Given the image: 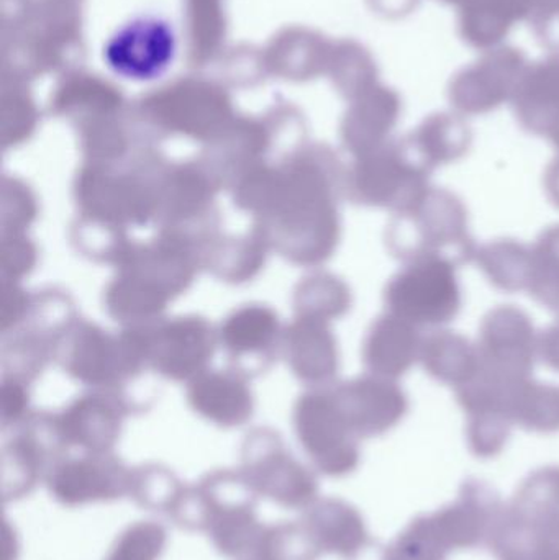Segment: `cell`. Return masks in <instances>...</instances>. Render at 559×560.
<instances>
[{"label":"cell","instance_id":"obj_1","mask_svg":"<svg viewBox=\"0 0 559 560\" xmlns=\"http://www.w3.org/2000/svg\"><path fill=\"white\" fill-rule=\"evenodd\" d=\"M256 497L243 476L219 474L184 489L170 518L180 528L206 532L226 558H252L265 532L256 516Z\"/></svg>","mask_w":559,"mask_h":560},{"label":"cell","instance_id":"obj_2","mask_svg":"<svg viewBox=\"0 0 559 560\" xmlns=\"http://www.w3.org/2000/svg\"><path fill=\"white\" fill-rule=\"evenodd\" d=\"M389 246L403 261L446 259L458 266L475 261L478 246L469 235L468 212L446 189L429 187L391 223Z\"/></svg>","mask_w":559,"mask_h":560},{"label":"cell","instance_id":"obj_3","mask_svg":"<svg viewBox=\"0 0 559 560\" xmlns=\"http://www.w3.org/2000/svg\"><path fill=\"white\" fill-rule=\"evenodd\" d=\"M499 560H559V467L532 474L492 536Z\"/></svg>","mask_w":559,"mask_h":560},{"label":"cell","instance_id":"obj_4","mask_svg":"<svg viewBox=\"0 0 559 560\" xmlns=\"http://www.w3.org/2000/svg\"><path fill=\"white\" fill-rule=\"evenodd\" d=\"M504 506L491 487L469 480L455 503L420 516L400 536L433 558L445 560L450 552L491 545Z\"/></svg>","mask_w":559,"mask_h":560},{"label":"cell","instance_id":"obj_5","mask_svg":"<svg viewBox=\"0 0 559 560\" xmlns=\"http://www.w3.org/2000/svg\"><path fill=\"white\" fill-rule=\"evenodd\" d=\"M393 315L417 328H442L462 310L456 266L446 259H417L393 280L386 292Z\"/></svg>","mask_w":559,"mask_h":560},{"label":"cell","instance_id":"obj_6","mask_svg":"<svg viewBox=\"0 0 559 560\" xmlns=\"http://www.w3.org/2000/svg\"><path fill=\"white\" fill-rule=\"evenodd\" d=\"M476 346L479 371L508 384L528 381L540 358V335L531 316L514 305H501L488 313Z\"/></svg>","mask_w":559,"mask_h":560},{"label":"cell","instance_id":"obj_7","mask_svg":"<svg viewBox=\"0 0 559 560\" xmlns=\"http://www.w3.org/2000/svg\"><path fill=\"white\" fill-rule=\"evenodd\" d=\"M176 55V30L173 23L158 15L128 20L104 46L107 68L133 81L160 78L173 66Z\"/></svg>","mask_w":559,"mask_h":560},{"label":"cell","instance_id":"obj_8","mask_svg":"<svg viewBox=\"0 0 559 560\" xmlns=\"http://www.w3.org/2000/svg\"><path fill=\"white\" fill-rule=\"evenodd\" d=\"M527 66L522 49L514 46L489 49L478 61L453 75L450 104L462 115L489 114L512 101Z\"/></svg>","mask_w":559,"mask_h":560},{"label":"cell","instance_id":"obj_9","mask_svg":"<svg viewBox=\"0 0 559 560\" xmlns=\"http://www.w3.org/2000/svg\"><path fill=\"white\" fill-rule=\"evenodd\" d=\"M432 173L420 166L403 140L383 144L360 171V190L374 206L409 209L429 189Z\"/></svg>","mask_w":559,"mask_h":560},{"label":"cell","instance_id":"obj_10","mask_svg":"<svg viewBox=\"0 0 559 560\" xmlns=\"http://www.w3.org/2000/svg\"><path fill=\"white\" fill-rule=\"evenodd\" d=\"M46 482L56 502L81 506L128 495L131 474L107 460H71L55 467Z\"/></svg>","mask_w":559,"mask_h":560},{"label":"cell","instance_id":"obj_11","mask_svg":"<svg viewBox=\"0 0 559 560\" xmlns=\"http://www.w3.org/2000/svg\"><path fill=\"white\" fill-rule=\"evenodd\" d=\"M511 102L525 131L548 138L559 120V52L528 62Z\"/></svg>","mask_w":559,"mask_h":560},{"label":"cell","instance_id":"obj_12","mask_svg":"<svg viewBox=\"0 0 559 560\" xmlns=\"http://www.w3.org/2000/svg\"><path fill=\"white\" fill-rule=\"evenodd\" d=\"M302 523L322 555L328 552L354 560L370 548L371 539L363 518L353 506L341 500H315L305 510Z\"/></svg>","mask_w":559,"mask_h":560},{"label":"cell","instance_id":"obj_13","mask_svg":"<svg viewBox=\"0 0 559 560\" xmlns=\"http://www.w3.org/2000/svg\"><path fill=\"white\" fill-rule=\"evenodd\" d=\"M243 479L256 495L289 510H307L317 500V480L282 454L248 460Z\"/></svg>","mask_w":559,"mask_h":560},{"label":"cell","instance_id":"obj_14","mask_svg":"<svg viewBox=\"0 0 559 560\" xmlns=\"http://www.w3.org/2000/svg\"><path fill=\"white\" fill-rule=\"evenodd\" d=\"M414 160L433 173L443 164L462 160L473 143V133L465 118L458 114L439 112L429 115L412 133L404 138Z\"/></svg>","mask_w":559,"mask_h":560},{"label":"cell","instance_id":"obj_15","mask_svg":"<svg viewBox=\"0 0 559 560\" xmlns=\"http://www.w3.org/2000/svg\"><path fill=\"white\" fill-rule=\"evenodd\" d=\"M422 346L420 329L389 313L376 323L371 332L366 361L381 377L394 381L420 361Z\"/></svg>","mask_w":559,"mask_h":560},{"label":"cell","instance_id":"obj_16","mask_svg":"<svg viewBox=\"0 0 559 560\" xmlns=\"http://www.w3.org/2000/svg\"><path fill=\"white\" fill-rule=\"evenodd\" d=\"M519 0H469L459 7V36L479 51L499 48L512 26L527 22Z\"/></svg>","mask_w":559,"mask_h":560},{"label":"cell","instance_id":"obj_17","mask_svg":"<svg viewBox=\"0 0 559 560\" xmlns=\"http://www.w3.org/2000/svg\"><path fill=\"white\" fill-rule=\"evenodd\" d=\"M420 362L433 378L459 388L478 375V346L458 332L439 329L423 338Z\"/></svg>","mask_w":559,"mask_h":560},{"label":"cell","instance_id":"obj_18","mask_svg":"<svg viewBox=\"0 0 559 560\" xmlns=\"http://www.w3.org/2000/svg\"><path fill=\"white\" fill-rule=\"evenodd\" d=\"M354 395L357 405L350 418V427L364 436L386 433L409 410L406 395L389 378L366 382Z\"/></svg>","mask_w":559,"mask_h":560},{"label":"cell","instance_id":"obj_19","mask_svg":"<svg viewBox=\"0 0 559 560\" xmlns=\"http://www.w3.org/2000/svg\"><path fill=\"white\" fill-rule=\"evenodd\" d=\"M476 265L492 285L504 292L528 290L532 278V248L515 240H499L476 252Z\"/></svg>","mask_w":559,"mask_h":560},{"label":"cell","instance_id":"obj_20","mask_svg":"<svg viewBox=\"0 0 559 560\" xmlns=\"http://www.w3.org/2000/svg\"><path fill=\"white\" fill-rule=\"evenodd\" d=\"M514 424L535 433L559 431V387L532 378L515 385L511 398Z\"/></svg>","mask_w":559,"mask_h":560},{"label":"cell","instance_id":"obj_21","mask_svg":"<svg viewBox=\"0 0 559 560\" xmlns=\"http://www.w3.org/2000/svg\"><path fill=\"white\" fill-rule=\"evenodd\" d=\"M403 112V101L393 89L374 88L357 112L354 143L358 147L377 150L384 138L394 130Z\"/></svg>","mask_w":559,"mask_h":560},{"label":"cell","instance_id":"obj_22","mask_svg":"<svg viewBox=\"0 0 559 560\" xmlns=\"http://www.w3.org/2000/svg\"><path fill=\"white\" fill-rule=\"evenodd\" d=\"M528 293L541 305L559 313V225L545 230L532 248Z\"/></svg>","mask_w":559,"mask_h":560},{"label":"cell","instance_id":"obj_23","mask_svg":"<svg viewBox=\"0 0 559 560\" xmlns=\"http://www.w3.org/2000/svg\"><path fill=\"white\" fill-rule=\"evenodd\" d=\"M322 551L315 545L304 523H282L263 532L258 548L252 556L256 560H317Z\"/></svg>","mask_w":559,"mask_h":560},{"label":"cell","instance_id":"obj_24","mask_svg":"<svg viewBox=\"0 0 559 560\" xmlns=\"http://www.w3.org/2000/svg\"><path fill=\"white\" fill-rule=\"evenodd\" d=\"M166 539V529L158 523H135L118 536L105 560H158Z\"/></svg>","mask_w":559,"mask_h":560},{"label":"cell","instance_id":"obj_25","mask_svg":"<svg viewBox=\"0 0 559 560\" xmlns=\"http://www.w3.org/2000/svg\"><path fill=\"white\" fill-rule=\"evenodd\" d=\"M468 443L473 454L482 459L498 456L511 436L512 423L505 415L485 411L468 415Z\"/></svg>","mask_w":559,"mask_h":560},{"label":"cell","instance_id":"obj_26","mask_svg":"<svg viewBox=\"0 0 559 560\" xmlns=\"http://www.w3.org/2000/svg\"><path fill=\"white\" fill-rule=\"evenodd\" d=\"M184 489L177 480H174L170 474H138L131 476L130 493L128 495L148 510H156L170 515L171 510L176 505L179 497L183 495Z\"/></svg>","mask_w":559,"mask_h":560},{"label":"cell","instance_id":"obj_27","mask_svg":"<svg viewBox=\"0 0 559 560\" xmlns=\"http://www.w3.org/2000/svg\"><path fill=\"white\" fill-rule=\"evenodd\" d=\"M528 23L545 48L559 51V0H547Z\"/></svg>","mask_w":559,"mask_h":560},{"label":"cell","instance_id":"obj_28","mask_svg":"<svg viewBox=\"0 0 559 560\" xmlns=\"http://www.w3.org/2000/svg\"><path fill=\"white\" fill-rule=\"evenodd\" d=\"M540 359L559 372V319L540 335Z\"/></svg>","mask_w":559,"mask_h":560},{"label":"cell","instance_id":"obj_29","mask_svg":"<svg viewBox=\"0 0 559 560\" xmlns=\"http://www.w3.org/2000/svg\"><path fill=\"white\" fill-rule=\"evenodd\" d=\"M380 560H440L432 558V556L423 555L417 549L410 548L406 542L396 539L386 551L383 552Z\"/></svg>","mask_w":559,"mask_h":560},{"label":"cell","instance_id":"obj_30","mask_svg":"<svg viewBox=\"0 0 559 560\" xmlns=\"http://www.w3.org/2000/svg\"><path fill=\"white\" fill-rule=\"evenodd\" d=\"M545 189H547L554 206L559 209V158L548 166L547 173H545Z\"/></svg>","mask_w":559,"mask_h":560},{"label":"cell","instance_id":"obj_31","mask_svg":"<svg viewBox=\"0 0 559 560\" xmlns=\"http://www.w3.org/2000/svg\"><path fill=\"white\" fill-rule=\"evenodd\" d=\"M548 140H550L559 151V120L557 125H555L554 130L550 131V135H548Z\"/></svg>","mask_w":559,"mask_h":560},{"label":"cell","instance_id":"obj_32","mask_svg":"<svg viewBox=\"0 0 559 560\" xmlns=\"http://www.w3.org/2000/svg\"><path fill=\"white\" fill-rule=\"evenodd\" d=\"M440 2L449 3V5L463 7V5H465V3H468L469 0H440Z\"/></svg>","mask_w":559,"mask_h":560},{"label":"cell","instance_id":"obj_33","mask_svg":"<svg viewBox=\"0 0 559 560\" xmlns=\"http://www.w3.org/2000/svg\"><path fill=\"white\" fill-rule=\"evenodd\" d=\"M245 560H256V559H253V558H252V559H245Z\"/></svg>","mask_w":559,"mask_h":560}]
</instances>
